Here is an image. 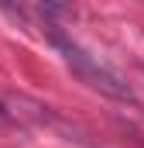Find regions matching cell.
<instances>
[{
    "label": "cell",
    "instance_id": "obj_1",
    "mask_svg": "<svg viewBox=\"0 0 144 148\" xmlns=\"http://www.w3.org/2000/svg\"><path fill=\"white\" fill-rule=\"evenodd\" d=\"M45 28H48V41L58 48V55L65 59V66L75 73V79H82L86 86L100 90L110 100H120V103H134V100H137L134 86H127L124 76H117L110 66H103L96 55H89L79 41H72L65 31H58V24H45Z\"/></svg>",
    "mask_w": 144,
    "mask_h": 148
},
{
    "label": "cell",
    "instance_id": "obj_2",
    "mask_svg": "<svg viewBox=\"0 0 144 148\" xmlns=\"http://www.w3.org/2000/svg\"><path fill=\"white\" fill-rule=\"evenodd\" d=\"M0 114H3V103H0Z\"/></svg>",
    "mask_w": 144,
    "mask_h": 148
}]
</instances>
